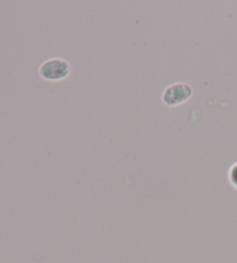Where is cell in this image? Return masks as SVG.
I'll return each mask as SVG.
<instances>
[{
  "mask_svg": "<svg viewBox=\"0 0 237 263\" xmlns=\"http://www.w3.org/2000/svg\"><path fill=\"white\" fill-rule=\"evenodd\" d=\"M41 78L47 81H61L66 79L71 73V65L63 58H51L40 66Z\"/></svg>",
  "mask_w": 237,
  "mask_h": 263,
  "instance_id": "1",
  "label": "cell"
},
{
  "mask_svg": "<svg viewBox=\"0 0 237 263\" xmlns=\"http://www.w3.org/2000/svg\"><path fill=\"white\" fill-rule=\"evenodd\" d=\"M228 181H229L231 187L237 190V162L232 164L228 171Z\"/></svg>",
  "mask_w": 237,
  "mask_h": 263,
  "instance_id": "3",
  "label": "cell"
},
{
  "mask_svg": "<svg viewBox=\"0 0 237 263\" xmlns=\"http://www.w3.org/2000/svg\"><path fill=\"white\" fill-rule=\"evenodd\" d=\"M193 88L186 83H175L168 86L162 94V102L168 107H176L192 97Z\"/></svg>",
  "mask_w": 237,
  "mask_h": 263,
  "instance_id": "2",
  "label": "cell"
}]
</instances>
